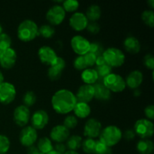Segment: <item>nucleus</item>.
Returning a JSON list of instances; mask_svg holds the SVG:
<instances>
[{
  "label": "nucleus",
  "instance_id": "obj_1",
  "mask_svg": "<svg viewBox=\"0 0 154 154\" xmlns=\"http://www.w3.org/2000/svg\"><path fill=\"white\" fill-rule=\"evenodd\" d=\"M77 102L75 95L67 89L57 90L51 99L53 108L60 114H67L73 111Z\"/></svg>",
  "mask_w": 154,
  "mask_h": 154
},
{
  "label": "nucleus",
  "instance_id": "obj_2",
  "mask_svg": "<svg viewBox=\"0 0 154 154\" xmlns=\"http://www.w3.org/2000/svg\"><path fill=\"white\" fill-rule=\"evenodd\" d=\"M17 36L22 42H29L38 36V27L32 20H25L18 26Z\"/></svg>",
  "mask_w": 154,
  "mask_h": 154
},
{
  "label": "nucleus",
  "instance_id": "obj_3",
  "mask_svg": "<svg viewBox=\"0 0 154 154\" xmlns=\"http://www.w3.org/2000/svg\"><path fill=\"white\" fill-rule=\"evenodd\" d=\"M99 137V140L109 147H111L120 142L123 137V132L118 126L110 125L102 129Z\"/></svg>",
  "mask_w": 154,
  "mask_h": 154
},
{
  "label": "nucleus",
  "instance_id": "obj_4",
  "mask_svg": "<svg viewBox=\"0 0 154 154\" xmlns=\"http://www.w3.org/2000/svg\"><path fill=\"white\" fill-rule=\"evenodd\" d=\"M107 64L111 68H117L123 66L125 63V54L121 50L117 48H108L102 54Z\"/></svg>",
  "mask_w": 154,
  "mask_h": 154
},
{
  "label": "nucleus",
  "instance_id": "obj_5",
  "mask_svg": "<svg viewBox=\"0 0 154 154\" xmlns=\"http://www.w3.org/2000/svg\"><path fill=\"white\" fill-rule=\"evenodd\" d=\"M104 85L113 93H120L126 88L125 79L118 74L111 73L102 81Z\"/></svg>",
  "mask_w": 154,
  "mask_h": 154
},
{
  "label": "nucleus",
  "instance_id": "obj_6",
  "mask_svg": "<svg viewBox=\"0 0 154 154\" xmlns=\"http://www.w3.org/2000/svg\"><path fill=\"white\" fill-rule=\"evenodd\" d=\"M134 132L141 139H148L151 138L154 132L153 122L147 119H139L137 120L134 126Z\"/></svg>",
  "mask_w": 154,
  "mask_h": 154
},
{
  "label": "nucleus",
  "instance_id": "obj_7",
  "mask_svg": "<svg viewBox=\"0 0 154 154\" xmlns=\"http://www.w3.org/2000/svg\"><path fill=\"white\" fill-rule=\"evenodd\" d=\"M66 13L63 6L60 5H55L52 6L46 14V18L49 22L50 25H60L64 20L66 17Z\"/></svg>",
  "mask_w": 154,
  "mask_h": 154
},
{
  "label": "nucleus",
  "instance_id": "obj_8",
  "mask_svg": "<svg viewBox=\"0 0 154 154\" xmlns=\"http://www.w3.org/2000/svg\"><path fill=\"white\" fill-rule=\"evenodd\" d=\"M17 91L14 86L9 82H3L0 84V102L3 105L11 103L16 98Z\"/></svg>",
  "mask_w": 154,
  "mask_h": 154
},
{
  "label": "nucleus",
  "instance_id": "obj_9",
  "mask_svg": "<svg viewBox=\"0 0 154 154\" xmlns=\"http://www.w3.org/2000/svg\"><path fill=\"white\" fill-rule=\"evenodd\" d=\"M38 139L37 130L35 129L32 126H25L20 131L19 136V140L23 146L26 147H32L34 145Z\"/></svg>",
  "mask_w": 154,
  "mask_h": 154
},
{
  "label": "nucleus",
  "instance_id": "obj_10",
  "mask_svg": "<svg viewBox=\"0 0 154 154\" xmlns=\"http://www.w3.org/2000/svg\"><path fill=\"white\" fill-rule=\"evenodd\" d=\"M71 46L75 54L78 56H84L90 51V42L84 36L78 35L72 38Z\"/></svg>",
  "mask_w": 154,
  "mask_h": 154
},
{
  "label": "nucleus",
  "instance_id": "obj_11",
  "mask_svg": "<svg viewBox=\"0 0 154 154\" xmlns=\"http://www.w3.org/2000/svg\"><path fill=\"white\" fill-rule=\"evenodd\" d=\"M30 111L25 105H21L17 107L13 113L14 122L17 126L25 127L30 120Z\"/></svg>",
  "mask_w": 154,
  "mask_h": 154
},
{
  "label": "nucleus",
  "instance_id": "obj_12",
  "mask_svg": "<svg viewBox=\"0 0 154 154\" xmlns=\"http://www.w3.org/2000/svg\"><path fill=\"white\" fill-rule=\"evenodd\" d=\"M102 132V123L95 118L89 119L86 122L84 128V135L87 138H98Z\"/></svg>",
  "mask_w": 154,
  "mask_h": 154
},
{
  "label": "nucleus",
  "instance_id": "obj_13",
  "mask_svg": "<svg viewBox=\"0 0 154 154\" xmlns=\"http://www.w3.org/2000/svg\"><path fill=\"white\" fill-rule=\"evenodd\" d=\"M38 56L40 61L43 64L49 66L54 65L58 57L55 51L52 48L46 46V45L39 48L38 51Z\"/></svg>",
  "mask_w": 154,
  "mask_h": 154
},
{
  "label": "nucleus",
  "instance_id": "obj_14",
  "mask_svg": "<svg viewBox=\"0 0 154 154\" xmlns=\"http://www.w3.org/2000/svg\"><path fill=\"white\" fill-rule=\"evenodd\" d=\"M89 20L85 14L82 12H75L69 19V25L77 32H81L85 29L87 26Z\"/></svg>",
  "mask_w": 154,
  "mask_h": 154
},
{
  "label": "nucleus",
  "instance_id": "obj_15",
  "mask_svg": "<svg viewBox=\"0 0 154 154\" xmlns=\"http://www.w3.org/2000/svg\"><path fill=\"white\" fill-rule=\"evenodd\" d=\"M31 119L32 126L35 129H42L48 125L49 122V116L48 114L44 110H38L35 111Z\"/></svg>",
  "mask_w": 154,
  "mask_h": 154
},
{
  "label": "nucleus",
  "instance_id": "obj_16",
  "mask_svg": "<svg viewBox=\"0 0 154 154\" xmlns=\"http://www.w3.org/2000/svg\"><path fill=\"white\" fill-rule=\"evenodd\" d=\"M78 102L87 103L91 102L94 98V89L93 85L90 84H83L78 90L77 94L75 95Z\"/></svg>",
  "mask_w": 154,
  "mask_h": 154
},
{
  "label": "nucleus",
  "instance_id": "obj_17",
  "mask_svg": "<svg viewBox=\"0 0 154 154\" xmlns=\"http://www.w3.org/2000/svg\"><path fill=\"white\" fill-rule=\"evenodd\" d=\"M70 136V132L63 125L55 126L51 131L50 139L57 143H63Z\"/></svg>",
  "mask_w": 154,
  "mask_h": 154
},
{
  "label": "nucleus",
  "instance_id": "obj_18",
  "mask_svg": "<svg viewBox=\"0 0 154 154\" xmlns=\"http://www.w3.org/2000/svg\"><path fill=\"white\" fill-rule=\"evenodd\" d=\"M66 61L62 57H58L54 65L51 66L48 69V78L51 81H57L61 77L63 69L66 68Z\"/></svg>",
  "mask_w": 154,
  "mask_h": 154
},
{
  "label": "nucleus",
  "instance_id": "obj_19",
  "mask_svg": "<svg viewBox=\"0 0 154 154\" xmlns=\"http://www.w3.org/2000/svg\"><path fill=\"white\" fill-rule=\"evenodd\" d=\"M17 61V53L13 48H10L2 51L0 57V65L3 69H11Z\"/></svg>",
  "mask_w": 154,
  "mask_h": 154
},
{
  "label": "nucleus",
  "instance_id": "obj_20",
  "mask_svg": "<svg viewBox=\"0 0 154 154\" xmlns=\"http://www.w3.org/2000/svg\"><path fill=\"white\" fill-rule=\"evenodd\" d=\"M143 74L139 70H134L131 72L126 77L125 82L126 85L132 90L138 89L143 82Z\"/></svg>",
  "mask_w": 154,
  "mask_h": 154
},
{
  "label": "nucleus",
  "instance_id": "obj_21",
  "mask_svg": "<svg viewBox=\"0 0 154 154\" xmlns=\"http://www.w3.org/2000/svg\"><path fill=\"white\" fill-rule=\"evenodd\" d=\"M96 71L99 76V80L98 81H102L105 77L108 76L111 73H112V68L108 66L106 63L105 60H104L103 57H97L96 62Z\"/></svg>",
  "mask_w": 154,
  "mask_h": 154
},
{
  "label": "nucleus",
  "instance_id": "obj_22",
  "mask_svg": "<svg viewBox=\"0 0 154 154\" xmlns=\"http://www.w3.org/2000/svg\"><path fill=\"white\" fill-rule=\"evenodd\" d=\"M93 86L94 89V98L101 101H108L111 99V92L104 85L102 81H98Z\"/></svg>",
  "mask_w": 154,
  "mask_h": 154
},
{
  "label": "nucleus",
  "instance_id": "obj_23",
  "mask_svg": "<svg viewBox=\"0 0 154 154\" xmlns=\"http://www.w3.org/2000/svg\"><path fill=\"white\" fill-rule=\"evenodd\" d=\"M123 46L127 52L132 54H138L141 50V44L139 41L134 36L126 37L123 42Z\"/></svg>",
  "mask_w": 154,
  "mask_h": 154
},
{
  "label": "nucleus",
  "instance_id": "obj_24",
  "mask_svg": "<svg viewBox=\"0 0 154 154\" xmlns=\"http://www.w3.org/2000/svg\"><path fill=\"white\" fill-rule=\"evenodd\" d=\"M74 114L77 118L84 119L89 117L91 113V108L89 104L84 102H77L73 109Z\"/></svg>",
  "mask_w": 154,
  "mask_h": 154
},
{
  "label": "nucleus",
  "instance_id": "obj_25",
  "mask_svg": "<svg viewBox=\"0 0 154 154\" xmlns=\"http://www.w3.org/2000/svg\"><path fill=\"white\" fill-rule=\"evenodd\" d=\"M81 79L85 84L93 85L99 80V76L96 69L88 68L84 70L81 73Z\"/></svg>",
  "mask_w": 154,
  "mask_h": 154
},
{
  "label": "nucleus",
  "instance_id": "obj_26",
  "mask_svg": "<svg viewBox=\"0 0 154 154\" xmlns=\"http://www.w3.org/2000/svg\"><path fill=\"white\" fill-rule=\"evenodd\" d=\"M87 20L90 22H96L102 15V10L98 5L93 4L89 6L85 14Z\"/></svg>",
  "mask_w": 154,
  "mask_h": 154
},
{
  "label": "nucleus",
  "instance_id": "obj_27",
  "mask_svg": "<svg viewBox=\"0 0 154 154\" xmlns=\"http://www.w3.org/2000/svg\"><path fill=\"white\" fill-rule=\"evenodd\" d=\"M136 148L140 154H151L154 149L153 143L150 139H141L137 144Z\"/></svg>",
  "mask_w": 154,
  "mask_h": 154
},
{
  "label": "nucleus",
  "instance_id": "obj_28",
  "mask_svg": "<svg viewBox=\"0 0 154 154\" xmlns=\"http://www.w3.org/2000/svg\"><path fill=\"white\" fill-rule=\"evenodd\" d=\"M36 147L44 154L48 153L49 152L52 151L54 150V145L52 144V141L48 137L41 138L38 141Z\"/></svg>",
  "mask_w": 154,
  "mask_h": 154
},
{
  "label": "nucleus",
  "instance_id": "obj_29",
  "mask_svg": "<svg viewBox=\"0 0 154 154\" xmlns=\"http://www.w3.org/2000/svg\"><path fill=\"white\" fill-rule=\"evenodd\" d=\"M82 141L83 139L80 135H74L69 136V138L66 140V148L68 149V150L76 151L81 147Z\"/></svg>",
  "mask_w": 154,
  "mask_h": 154
},
{
  "label": "nucleus",
  "instance_id": "obj_30",
  "mask_svg": "<svg viewBox=\"0 0 154 154\" xmlns=\"http://www.w3.org/2000/svg\"><path fill=\"white\" fill-rule=\"evenodd\" d=\"M55 34V29L50 24H44L38 28V35L45 38H51Z\"/></svg>",
  "mask_w": 154,
  "mask_h": 154
},
{
  "label": "nucleus",
  "instance_id": "obj_31",
  "mask_svg": "<svg viewBox=\"0 0 154 154\" xmlns=\"http://www.w3.org/2000/svg\"><path fill=\"white\" fill-rule=\"evenodd\" d=\"M96 141V140L93 139V138H87L82 141L81 147H82L84 153L87 154H94Z\"/></svg>",
  "mask_w": 154,
  "mask_h": 154
},
{
  "label": "nucleus",
  "instance_id": "obj_32",
  "mask_svg": "<svg viewBox=\"0 0 154 154\" xmlns=\"http://www.w3.org/2000/svg\"><path fill=\"white\" fill-rule=\"evenodd\" d=\"M94 154H112L111 147H109L104 144L100 140L96 141Z\"/></svg>",
  "mask_w": 154,
  "mask_h": 154
},
{
  "label": "nucleus",
  "instance_id": "obj_33",
  "mask_svg": "<svg viewBox=\"0 0 154 154\" xmlns=\"http://www.w3.org/2000/svg\"><path fill=\"white\" fill-rule=\"evenodd\" d=\"M37 100L36 98V95L35 94L34 92L32 91H27L26 93L24 94L23 97V105L26 107L29 108V107L35 105Z\"/></svg>",
  "mask_w": 154,
  "mask_h": 154
},
{
  "label": "nucleus",
  "instance_id": "obj_34",
  "mask_svg": "<svg viewBox=\"0 0 154 154\" xmlns=\"http://www.w3.org/2000/svg\"><path fill=\"white\" fill-rule=\"evenodd\" d=\"M141 19L144 23L150 27L154 26V12L153 10H145L141 14Z\"/></svg>",
  "mask_w": 154,
  "mask_h": 154
},
{
  "label": "nucleus",
  "instance_id": "obj_35",
  "mask_svg": "<svg viewBox=\"0 0 154 154\" xmlns=\"http://www.w3.org/2000/svg\"><path fill=\"white\" fill-rule=\"evenodd\" d=\"M62 6L66 12H75L79 8V2L77 0H66Z\"/></svg>",
  "mask_w": 154,
  "mask_h": 154
},
{
  "label": "nucleus",
  "instance_id": "obj_36",
  "mask_svg": "<svg viewBox=\"0 0 154 154\" xmlns=\"http://www.w3.org/2000/svg\"><path fill=\"white\" fill-rule=\"evenodd\" d=\"M104 51H105V50H104L103 46H102V44H100L99 42H92V43H90V51H89V52L94 54L96 57L102 56Z\"/></svg>",
  "mask_w": 154,
  "mask_h": 154
},
{
  "label": "nucleus",
  "instance_id": "obj_37",
  "mask_svg": "<svg viewBox=\"0 0 154 154\" xmlns=\"http://www.w3.org/2000/svg\"><path fill=\"white\" fill-rule=\"evenodd\" d=\"M11 46V38L7 33L0 34V49L2 51H5Z\"/></svg>",
  "mask_w": 154,
  "mask_h": 154
},
{
  "label": "nucleus",
  "instance_id": "obj_38",
  "mask_svg": "<svg viewBox=\"0 0 154 154\" xmlns=\"http://www.w3.org/2000/svg\"><path fill=\"white\" fill-rule=\"evenodd\" d=\"M78 118L75 115H68L63 120V126L67 128L69 130L75 129L78 126Z\"/></svg>",
  "mask_w": 154,
  "mask_h": 154
},
{
  "label": "nucleus",
  "instance_id": "obj_39",
  "mask_svg": "<svg viewBox=\"0 0 154 154\" xmlns=\"http://www.w3.org/2000/svg\"><path fill=\"white\" fill-rule=\"evenodd\" d=\"M11 142L6 135H0V154L7 153L10 149Z\"/></svg>",
  "mask_w": 154,
  "mask_h": 154
},
{
  "label": "nucleus",
  "instance_id": "obj_40",
  "mask_svg": "<svg viewBox=\"0 0 154 154\" xmlns=\"http://www.w3.org/2000/svg\"><path fill=\"white\" fill-rule=\"evenodd\" d=\"M74 67L77 69V70L84 71L86 69H88L85 60H84V56H78L74 60Z\"/></svg>",
  "mask_w": 154,
  "mask_h": 154
},
{
  "label": "nucleus",
  "instance_id": "obj_41",
  "mask_svg": "<svg viewBox=\"0 0 154 154\" xmlns=\"http://www.w3.org/2000/svg\"><path fill=\"white\" fill-rule=\"evenodd\" d=\"M84 57L88 68L92 67V66H93L94 65H96L97 57H96L94 54H93L92 53L88 52L87 54H86L85 55H84Z\"/></svg>",
  "mask_w": 154,
  "mask_h": 154
},
{
  "label": "nucleus",
  "instance_id": "obj_42",
  "mask_svg": "<svg viewBox=\"0 0 154 154\" xmlns=\"http://www.w3.org/2000/svg\"><path fill=\"white\" fill-rule=\"evenodd\" d=\"M144 64L148 69H154V57L151 54H148L144 57Z\"/></svg>",
  "mask_w": 154,
  "mask_h": 154
},
{
  "label": "nucleus",
  "instance_id": "obj_43",
  "mask_svg": "<svg viewBox=\"0 0 154 154\" xmlns=\"http://www.w3.org/2000/svg\"><path fill=\"white\" fill-rule=\"evenodd\" d=\"M86 29L89 32L92 33V34H97L100 31V26L97 22H90L87 24Z\"/></svg>",
  "mask_w": 154,
  "mask_h": 154
},
{
  "label": "nucleus",
  "instance_id": "obj_44",
  "mask_svg": "<svg viewBox=\"0 0 154 154\" xmlns=\"http://www.w3.org/2000/svg\"><path fill=\"white\" fill-rule=\"evenodd\" d=\"M144 114L147 120H152L154 119V106L153 105H150L147 106L144 109Z\"/></svg>",
  "mask_w": 154,
  "mask_h": 154
},
{
  "label": "nucleus",
  "instance_id": "obj_45",
  "mask_svg": "<svg viewBox=\"0 0 154 154\" xmlns=\"http://www.w3.org/2000/svg\"><path fill=\"white\" fill-rule=\"evenodd\" d=\"M54 150L60 154H64L67 151L66 144H64L63 143H57L54 146Z\"/></svg>",
  "mask_w": 154,
  "mask_h": 154
},
{
  "label": "nucleus",
  "instance_id": "obj_46",
  "mask_svg": "<svg viewBox=\"0 0 154 154\" xmlns=\"http://www.w3.org/2000/svg\"><path fill=\"white\" fill-rule=\"evenodd\" d=\"M123 136H124L125 139L127 140V141H132V140H133L135 138V133L134 132V130H132V129H128V130H126L124 132Z\"/></svg>",
  "mask_w": 154,
  "mask_h": 154
},
{
  "label": "nucleus",
  "instance_id": "obj_47",
  "mask_svg": "<svg viewBox=\"0 0 154 154\" xmlns=\"http://www.w3.org/2000/svg\"><path fill=\"white\" fill-rule=\"evenodd\" d=\"M27 153L28 154H44L42 153L36 147V146H32V147H28V150H27Z\"/></svg>",
  "mask_w": 154,
  "mask_h": 154
},
{
  "label": "nucleus",
  "instance_id": "obj_48",
  "mask_svg": "<svg viewBox=\"0 0 154 154\" xmlns=\"http://www.w3.org/2000/svg\"><path fill=\"white\" fill-rule=\"evenodd\" d=\"M140 95H141V91H140V90H138V89H135V90H134V96L138 97V96H139Z\"/></svg>",
  "mask_w": 154,
  "mask_h": 154
},
{
  "label": "nucleus",
  "instance_id": "obj_49",
  "mask_svg": "<svg viewBox=\"0 0 154 154\" xmlns=\"http://www.w3.org/2000/svg\"><path fill=\"white\" fill-rule=\"evenodd\" d=\"M147 4H148V5H150V7L152 9L154 8V1L153 0H149V1L147 2Z\"/></svg>",
  "mask_w": 154,
  "mask_h": 154
},
{
  "label": "nucleus",
  "instance_id": "obj_50",
  "mask_svg": "<svg viewBox=\"0 0 154 154\" xmlns=\"http://www.w3.org/2000/svg\"><path fill=\"white\" fill-rule=\"evenodd\" d=\"M3 82H4V75H3L2 72L0 71V84Z\"/></svg>",
  "mask_w": 154,
  "mask_h": 154
},
{
  "label": "nucleus",
  "instance_id": "obj_51",
  "mask_svg": "<svg viewBox=\"0 0 154 154\" xmlns=\"http://www.w3.org/2000/svg\"><path fill=\"white\" fill-rule=\"evenodd\" d=\"M64 154H79L77 151H73V150H67Z\"/></svg>",
  "mask_w": 154,
  "mask_h": 154
},
{
  "label": "nucleus",
  "instance_id": "obj_52",
  "mask_svg": "<svg viewBox=\"0 0 154 154\" xmlns=\"http://www.w3.org/2000/svg\"><path fill=\"white\" fill-rule=\"evenodd\" d=\"M47 154H60V153H57V151H55V150H53L52 151L49 152V153H47Z\"/></svg>",
  "mask_w": 154,
  "mask_h": 154
},
{
  "label": "nucleus",
  "instance_id": "obj_53",
  "mask_svg": "<svg viewBox=\"0 0 154 154\" xmlns=\"http://www.w3.org/2000/svg\"><path fill=\"white\" fill-rule=\"evenodd\" d=\"M2 25L1 24H0V34H2Z\"/></svg>",
  "mask_w": 154,
  "mask_h": 154
},
{
  "label": "nucleus",
  "instance_id": "obj_54",
  "mask_svg": "<svg viewBox=\"0 0 154 154\" xmlns=\"http://www.w3.org/2000/svg\"><path fill=\"white\" fill-rule=\"evenodd\" d=\"M2 50L0 49V57H1V55H2Z\"/></svg>",
  "mask_w": 154,
  "mask_h": 154
},
{
  "label": "nucleus",
  "instance_id": "obj_55",
  "mask_svg": "<svg viewBox=\"0 0 154 154\" xmlns=\"http://www.w3.org/2000/svg\"><path fill=\"white\" fill-rule=\"evenodd\" d=\"M4 154H7V153H4Z\"/></svg>",
  "mask_w": 154,
  "mask_h": 154
}]
</instances>
